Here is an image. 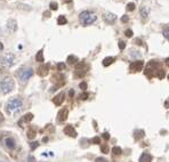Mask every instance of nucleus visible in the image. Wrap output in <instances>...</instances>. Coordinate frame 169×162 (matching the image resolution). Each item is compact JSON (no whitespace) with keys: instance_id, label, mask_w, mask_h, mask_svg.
Returning a JSON list of instances; mask_svg holds the SVG:
<instances>
[{"instance_id":"4be33fe9","label":"nucleus","mask_w":169,"mask_h":162,"mask_svg":"<svg viewBox=\"0 0 169 162\" xmlns=\"http://www.w3.org/2000/svg\"><path fill=\"white\" fill-rule=\"evenodd\" d=\"M112 153L114 155H120L121 153H122V150H121L120 147H118V146H114L112 148Z\"/></svg>"},{"instance_id":"423d86ee","label":"nucleus","mask_w":169,"mask_h":162,"mask_svg":"<svg viewBox=\"0 0 169 162\" xmlns=\"http://www.w3.org/2000/svg\"><path fill=\"white\" fill-rule=\"evenodd\" d=\"M88 71V66L85 65L83 63H79L75 68V76L77 77H82L86 74V72Z\"/></svg>"},{"instance_id":"412c9836","label":"nucleus","mask_w":169,"mask_h":162,"mask_svg":"<svg viewBox=\"0 0 169 162\" xmlns=\"http://www.w3.org/2000/svg\"><path fill=\"white\" fill-rule=\"evenodd\" d=\"M66 19H65V16H63V15H61V16H58V19H57V24L58 25H64V24H66Z\"/></svg>"},{"instance_id":"e433bc0d","label":"nucleus","mask_w":169,"mask_h":162,"mask_svg":"<svg viewBox=\"0 0 169 162\" xmlns=\"http://www.w3.org/2000/svg\"><path fill=\"white\" fill-rule=\"evenodd\" d=\"M121 21H122L124 23L128 22V16H127V15H124L122 17H121Z\"/></svg>"},{"instance_id":"f257e3e1","label":"nucleus","mask_w":169,"mask_h":162,"mask_svg":"<svg viewBox=\"0 0 169 162\" xmlns=\"http://www.w3.org/2000/svg\"><path fill=\"white\" fill-rule=\"evenodd\" d=\"M22 106H23V102L22 99L19 98H14L11 99L9 102L6 104V112L11 115H15L16 113H19V111L22 110Z\"/></svg>"},{"instance_id":"9d476101","label":"nucleus","mask_w":169,"mask_h":162,"mask_svg":"<svg viewBox=\"0 0 169 162\" xmlns=\"http://www.w3.org/2000/svg\"><path fill=\"white\" fill-rule=\"evenodd\" d=\"M64 99H65V94L62 91V93H60V94H57L56 96H55V98L53 99V102L56 106H60V105H62V103L64 102Z\"/></svg>"},{"instance_id":"6ab92c4d","label":"nucleus","mask_w":169,"mask_h":162,"mask_svg":"<svg viewBox=\"0 0 169 162\" xmlns=\"http://www.w3.org/2000/svg\"><path fill=\"white\" fill-rule=\"evenodd\" d=\"M68 63L69 64H77L78 63V57L75 56V55H70V56L68 57Z\"/></svg>"},{"instance_id":"a878e982","label":"nucleus","mask_w":169,"mask_h":162,"mask_svg":"<svg viewBox=\"0 0 169 162\" xmlns=\"http://www.w3.org/2000/svg\"><path fill=\"white\" fill-rule=\"evenodd\" d=\"M34 136H36V131H34L33 129H30V130L27 131V137H29L30 139H32V138H34Z\"/></svg>"},{"instance_id":"c756f323","label":"nucleus","mask_w":169,"mask_h":162,"mask_svg":"<svg viewBox=\"0 0 169 162\" xmlns=\"http://www.w3.org/2000/svg\"><path fill=\"white\" fill-rule=\"evenodd\" d=\"M57 69H58V71H64L65 70V64L64 63H58L57 64Z\"/></svg>"},{"instance_id":"aec40b11","label":"nucleus","mask_w":169,"mask_h":162,"mask_svg":"<svg viewBox=\"0 0 169 162\" xmlns=\"http://www.w3.org/2000/svg\"><path fill=\"white\" fill-rule=\"evenodd\" d=\"M114 62V58L113 57H105L104 60H103V65L104 66H109V65H111Z\"/></svg>"},{"instance_id":"f3484780","label":"nucleus","mask_w":169,"mask_h":162,"mask_svg":"<svg viewBox=\"0 0 169 162\" xmlns=\"http://www.w3.org/2000/svg\"><path fill=\"white\" fill-rule=\"evenodd\" d=\"M144 136H145L144 130H136V131L134 132V137H135V139H137V140L144 138Z\"/></svg>"},{"instance_id":"4c0bfd02","label":"nucleus","mask_w":169,"mask_h":162,"mask_svg":"<svg viewBox=\"0 0 169 162\" xmlns=\"http://www.w3.org/2000/svg\"><path fill=\"white\" fill-rule=\"evenodd\" d=\"M103 137H104L105 139H109V138H110V135L108 134V132H104V134H103Z\"/></svg>"},{"instance_id":"58836bf2","label":"nucleus","mask_w":169,"mask_h":162,"mask_svg":"<svg viewBox=\"0 0 169 162\" xmlns=\"http://www.w3.org/2000/svg\"><path fill=\"white\" fill-rule=\"evenodd\" d=\"M141 42H142V41H141L139 39H136V40H135V44H136V45H142Z\"/></svg>"},{"instance_id":"0eeeda50","label":"nucleus","mask_w":169,"mask_h":162,"mask_svg":"<svg viewBox=\"0 0 169 162\" xmlns=\"http://www.w3.org/2000/svg\"><path fill=\"white\" fill-rule=\"evenodd\" d=\"M143 65L144 64H143L142 60H135V62L130 63V65H129V70L132 72H138L143 69Z\"/></svg>"},{"instance_id":"f704fd0d","label":"nucleus","mask_w":169,"mask_h":162,"mask_svg":"<svg viewBox=\"0 0 169 162\" xmlns=\"http://www.w3.org/2000/svg\"><path fill=\"white\" fill-rule=\"evenodd\" d=\"M79 86H80V88H81L82 90H86V89H87V82H85V81H82V82L80 83Z\"/></svg>"},{"instance_id":"ddd939ff","label":"nucleus","mask_w":169,"mask_h":162,"mask_svg":"<svg viewBox=\"0 0 169 162\" xmlns=\"http://www.w3.org/2000/svg\"><path fill=\"white\" fill-rule=\"evenodd\" d=\"M37 73L40 77H46L47 74H48V66H46V65H41V66H39V68H38Z\"/></svg>"},{"instance_id":"c9c22d12","label":"nucleus","mask_w":169,"mask_h":162,"mask_svg":"<svg viewBox=\"0 0 169 162\" xmlns=\"http://www.w3.org/2000/svg\"><path fill=\"white\" fill-rule=\"evenodd\" d=\"M95 162H108V160L104 158H97L96 160H95Z\"/></svg>"},{"instance_id":"20e7f679","label":"nucleus","mask_w":169,"mask_h":162,"mask_svg":"<svg viewBox=\"0 0 169 162\" xmlns=\"http://www.w3.org/2000/svg\"><path fill=\"white\" fill-rule=\"evenodd\" d=\"M32 74H33V70L31 68H21L16 72V76H17L19 82L22 85H25L27 82V80L32 77Z\"/></svg>"},{"instance_id":"5701e85b","label":"nucleus","mask_w":169,"mask_h":162,"mask_svg":"<svg viewBox=\"0 0 169 162\" xmlns=\"http://www.w3.org/2000/svg\"><path fill=\"white\" fill-rule=\"evenodd\" d=\"M49 7H50L52 10H57V9H58V4L55 2V1H52V2L49 4Z\"/></svg>"},{"instance_id":"dca6fc26","label":"nucleus","mask_w":169,"mask_h":162,"mask_svg":"<svg viewBox=\"0 0 169 162\" xmlns=\"http://www.w3.org/2000/svg\"><path fill=\"white\" fill-rule=\"evenodd\" d=\"M149 13H150V9H149V7H146V6H142V8H141V15H142L143 19H147Z\"/></svg>"},{"instance_id":"f8f14e48","label":"nucleus","mask_w":169,"mask_h":162,"mask_svg":"<svg viewBox=\"0 0 169 162\" xmlns=\"http://www.w3.org/2000/svg\"><path fill=\"white\" fill-rule=\"evenodd\" d=\"M7 27L8 30H11V32H15L16 30H17V23H16L15 19H9L7 23Z\"/></svg>"},{"instance_id":"1a4fd4ad","label":"nucleus","mask_w":169,"mask_h":162,"mask_svg":"<svg viewBox=\"0 0 169 162\" xmlns=\"http://www.w3.org/2000/svg\"><path fill=\"white\" fill-rule=\"evenodd\" d=\"M68 114H69V110L66 107H64L57 114V120L60 121V122H63V121H65L68 119Z\"/></svg>"},{"instance_id":"f03ea898","label":"nucleus","mask_w":169,"mask_h":162,"mask_svg":"<svg viewBox=\"0 0 169 162\" xmlns=\"http://www.w3.org/2000/svg\"><path fill=\"white\" fill-rule=\"evenodd\" d=\"M96 19H97V17H96V14L90 10H83L79 14L80 24L83 25V27H88L90 24H93V23L96 21Z\"/></svg>"},{"instance_id":"473e14b6","label":"nucleus","mask_w":169,"mask_h":162,"mask_svg":"<svg viewBox=\"0 0 169 162\" xmlns=\"http://www.w3.org/2000/svg\"><path fill=\"white\" fill-rule=\"evenodd\" d=\"M38 146H39L38 142H33V143H31V150H32V151H33V150H36Z\"/></svg>"},{"instance_id":"bb28decb","label":"nucleus","mask_w":169,"mask_h":162,"mask_svg":"<svg viewBox=\"0 0 169 162\" xmlns=\"http://www.w3.org/2000/svg\"><path fill=\"white\" fill-rule=\"evenodd\" d=\"M135 4L134 2H129V4L127 5V10H129V11H133L134 9H135Z\"/></svg>"},{"instance_id":"c85d7f7f","label":"nucleus","mask_w":169,"mask_h":162,"mask_svg":"<svg viewBox=\"0 0 169 162\" xmlns=\"http://www.w3.org/2000/svg\"><path fill=\"white\" fill-rule=\"evenodd\" d=\"M88 96H89V94H88V93H82V94L79 96V98L81 99V101H85V99H87V98H88Z\"/></svg>"},{"instance_id":"393cba45","label":"nucleus","mask_w":169,"mask_h":162,"mask_svg":"<svg viewBox=\"0 0 169 162\" xmlns=\"http://www.w3.org/2000/svg\"><path fill=\"white\" fill-rule=\"evenodd\" d=\"M32 119H33V114H32V113L25 114V115H24V118H23V120L27 121H27H31Z\"/></svg>"},{"instance_id":"2eb2a0df","label":"nucleus","mask_w":169,"mask_h":162,"mask_svg":"<svg viewBox=\"0 0 169 162\" xmlns=\"http://www.w3.org/2000/svg\"><path fill=\"white\" fill-rule=\"evenodd\" d=\"M5 144H6V146H7L8 148H11V150H13V148L15 147V140L13 139L11 137H9V138H6V140H5Z\"/></svg>"},{"instance_id":"4468645a","label":"nucleus","mask_w":169,"mask_h":162,"mask_svg":"<svg viewBox=\"0 0 169 162\" xmlns=\"http://www.w3.org/2000/svg\"><path fill=\"white\" fill-rule=\"evenodd\" d=\"M151 161H152V156H151V154L146 153V152L143 153L138 160V162H151Z\"/></svg>"},{"instance_id":"b1692460","label":"nucleus","mask_w":169,"mask_h":162,"mask_svg":"<svg viewBox=\"0 0 169 162\" xmlns=\"http://www.w3.org/2000/svg\"><path fill=\"white\" fill-rule=\"evenodd\" d=\"M162 33H163V35H165V38L168 40V39H169V27H168V25H166V27H165V29H163V32H162Z\"/></svg>"},{"instance_id":"ea45409f","label":"nucleus","mask_w":169,"mask_h":162,"mask_svg":"<svg viewBox=\"0 0 169 162\" xmlns=\"http://www.w3.org/2000/svg\"><path fill=\"white\" fill-rule=\"evenodd\" d=\"M73 95H74V91H73V89H71V90H70V96H73Z\"/></svg>"},{"instance_id":"a19ab883","label":"nucleus","mask_w":169,"mask_h":162,"mask_svg":"<svg viewBox=\"0 0 169 162\" xmlns=\"http://www.w3.org/2000/svg\"><path fill=\"white\" fill-rule=\"evenodd\" d=\"M29 162H34V159L32 158V156H30V158H29Z\"/></svg>"},{"instance_id":"7c9ffc66","label":"nucleus","mask_w":169,"mask_h":162,"mask_svg":"<svg viewBox=\"0 0 169 162\" xmlns=\"http://www.w3.org/2000/svg\"><path fill=\"white\" fill-rule=\"evenodd\" d=\"M91 143L93 144H101V138H99V137H94V138L91 139Z\"/></svg>"},{"instance_id":"cd10ccee","label":"nucleus","mask_w":169,"mask_h":162,"mask_svg":"<svg viewBox=\"0 0 169 162\" xmlns=\"http://www.w3.org/2000/svg\"><path fill=\"white\" fill-rule=\"evenodd\" d=\"M133 31L130 30V29H129V30H126L125 31V35H126V37H127V38H132L133 37Z\"/></svg>"},{"instance_id":"9b49d317","label":"nucleus","mask_w":169,"mask_h":162,"mask_svg":"<svg viewBox=\"0 0 169 162\" xmlns=\"http://www.w3.org/2000/svg\"><path fill=\"white\" fill-rule=\"evenodd\" d=\"M64 134L70 136V137H77V131H75V129L72 126H66L64 128Z\"/></svg>"},{"instance_id":"7ed1b4c3","label":"nucleus","mask_w":169,"mask_h":162,"mask_svg":"<svg viewBox=\"0 0 169 162\" xmlns=\"http://www.w3.org/2000/svg\"><path fill=\"white\" fill-rule=\"evenodd\" d=\"M14 88H15V82H14V80L11 79V77H6V78L1 80V82H0V91L4 95L9 94L11 91L14 90Z\"/></svg>"},{"instance_id":"72a5a7b5","label":"nucleus","mask_w":169,"mask_h":162,"mask_svg":"<svg viewBox=\"0 0 169 162\" xmlns=\"http://www.w3.org/2000/svg\"><path fill=\"white\" fill-rule=\"evenodd\" d=\"M119 48H120L121 50H124V49L126 48V42L125 41H119Z\"/></svg>"},{"instance_id":"79ce46f5","label":"nucleus","mask_w":169,"mask_h":162,"mask_svg":"<svg viewBox=\"0 0 169 162\" xmlns=\"http://www.w3.org/2000/svg\"><path fill=\"white\" fill-rule=\"evenodd\" d=\"M2 49H4V46H2V44L0 42V50H2Z\"/></svg>"},{"instance_id":"39448f33","label":"nucleus","mask_w":169,"mask_h":162,"mask_svg":"<svg viewBox=\"0 0 169 162\" xmlns=\"http://www.w3.org/2000/svg\"><path fill=\"white\" fill-rule=\"evenodd\" d=\"M14 63H15V56L13 54H6L0 58V68L4 70L11 68Z\"/></svg>"},{"instance_id":"2f4dec72","label":"nucleus","mask_w":169,"mask_h":162,"mask_svg":"<svg viewBox=\"0 0 169 162\" xmlns=\"http://www.w3.org/2000/svg\"><path fill=\"white\" fill-rule=\"evenodd\" d=\"M101 150L103 153H108L109 152V147H108V145H103V146H101Z\"/></svg>"},{"instance_id":"37998d69","label":"nucleus","mask_w":169,"mask_h":162,"mask_svg":"<svg viewBox=\"0 0 169 162\" xmlns=\"http://www.w3.org/2000/svg\"><path fill=\"white\" fill-rule=\"evenodd\" d=\"M71 0H63V2H70Z\"/></svg>"},{"instance_id":"6e6552de","label":"nucleus","mask_w":169,"mask_h":162,"mask_svg":"<svg viewBox=\"0 0 169 162\" xmlns=\"http://www.w3.org/2000/svg\"><path fill=\"white\" fill-rule=\"evenodd\" d=\"M103 19H104V22L106 24H113V23L116 21V16L113 14V13H105L104 15H103Z\"/></svg>"},{"instance_id":"a211bd4d","label":"nucleus","mask_w":169,"mask_h":162,"mask_svg":"<svg viewBox=\"0 0 169 162\" xmlns=\"http://www.w3.org/2000/svg\"><path fill=\"white\" fill-rule=\"evenodd\" d=\"M36 60H37V62H40V63H42L44 60H45V58H44V50H39L37 53V55H36Z\"/></svg>"}]
</instances>
